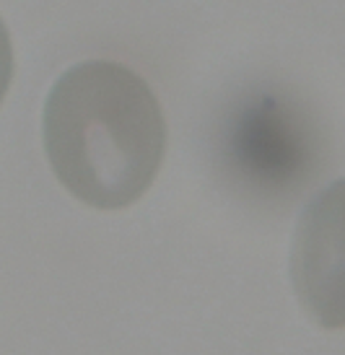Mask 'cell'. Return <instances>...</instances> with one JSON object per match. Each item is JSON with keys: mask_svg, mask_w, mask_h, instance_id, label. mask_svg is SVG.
Instances as JSON below:
<instances>
[{"mask_svg": "<svg viewBox=\"0 0 345 355\" xmlns=\"http://www.w3.org/2000/svg\"><path fill=\"white\" fill-rule=\"evenodd\" d=\"M13 80V47H10V34L0 19V104L8 94V86Z\"/></svg>", "mask_w": 345, "mask_h": 355, "instance_id": "7a4b0ae2", "label": "cell"}, {"mask_svg": "<svg viewBox=\"0 0 345 355\" xmlns=\"http://www.w3.org/2000/svg\"><path fill=\"white\" fill-rule=\"evenodd\" d=\"M44 153L76 200L122 210L153 184L167 153V119L143 76L115 60H86L49 89Z\"/></svg>", "mask_w": 345, "mask_h": 355, "instance_id": "6da1fadb", "label": "cell"}]
</instances>
